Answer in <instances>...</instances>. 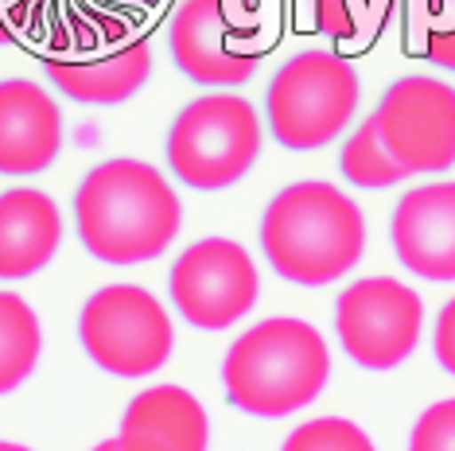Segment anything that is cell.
I'll return each mask as SVG.
<instances>
[{
  "instance_id": "2",
  "label": "cell",
  "mask_w": 455,
  "mask_h": 451,
  "mask_svg": "<svg viewBox=\"0 0 455 451\" xmlns=\"http://www.w3.org/2000/svg\"><path fill=\"white\" fill-rule=\"evenodd\" d=\"M261 253L281 281L327 289L350 276L366 253V218L343 187L323 179L288 183L261 214Z\"/></svg>"
},
{
  "instance_id": "14",
  "label": "cell",
  "mask_w": 455,
  "mask_h": 451,
  "mask_svg": "<svg viewBox=\"0 0 455 451\" xmlns=\"http://www.w3.org/2000/svg\"><path fill=\"white\" fill-rule=\"evenodd\" d=\"M63 210L39 187L0 191V281H32L63 249Z\"/></svg>"
},
{
  "instance_id": "21",
  "label": "cell",
  "mask_w": 455,
  "mask_h": 451,
  "mask_svg": "<svg viewBox=\"0 0 455 451\" xmlns=\"http://www.w3.org/2000/svg\"><path fill=\"white\" fill-rule=\"evenodd\" d=\"M409 451H455V397L428 405L409 432Z\"/></svg>"
},
{
  "instance_id": "11",
  "label": "cell",
  "mask_w": 455,
  "mask_h": 451,
  "mask_svg": "<svg viewBox=\"0 0 455 451\" xmlns=\"http://www.w3.org/2000/svg\"><path fill=\"white\" fill-rule=\"evenodd\" d=\"M381 140L412 176H443L455 168V86L432 75H405L378 98Z\"/></svg>"
},
{
  "instance_id": "18",
  "label": "cell",
  "mask_w": 455,
  "mask_h": 451,
  "mask_svg": "<svg viewBox=\"0 0 455 451\" xmlns=\"http://www.w3.org/2000/svg\"><path fill=\"white\" fill-rule=\"evenodd\" d=\"M405 47L455 75V0H405Z\"/></svg>"
},
{
  "instance_id": "8",
  "label": "cell",
  "mask_w": 455,
  "mask_h": 451,
  "mask_svg": "<svg viewBox=\"0 0 455 451\" xmlns=\"http://www.w3.org/2000/svg\"><path fill=\"white\" fill-rule=\"evenodd\" d=\"M168 51L195 86L237 90L261 67V20L242 0H180L168 20Z\"/></svg>"
},
{
  "instance_id": "22",
  "label": "cell",
  "mask_w": 455,
  "mask_h": 451,
  "mask_svg": "<svg viewBox=\"0 0 455 451\" xmlns=\"http://www.w3.org/2000/svg\"><path fill=\"white\" fill-rule=\"evenodd\" d=\"M432 354H436L440 370L455 377V296L436 312V323H432Z\"/></svg>"
},
{
  "instance_id": "10",
  "label": "cell",
  "mask_w": 455,
  "mask_h": 451,
  "mask_svg": "<svg viewBox=\"0 0 455 451\" xmlns=\"http://www.w3.org/2000/svg\"><path fill=\"white\" fill-rule=\"evenodd\" d=\"M424 331V304L405 281L362 276L335 300V335L343 354L370 374L397 370L417 351Z\"/></svg>"
},
{
  "instance_id": "13",
  "label": "cell",
  "mask_w": 455,
  "mask_h": 451,
  "mask_svg": "<svg viewBox=\"0 0 455 451\" xmlns=\"http://www.w3.org/2000/svg\"><path fill=\"white\" fill-rule=\"evenodd\" d=\"M63 109L32 78H0V176L28 179L63 152Z\"/></svg>"
},
{
  "instance_id": "17",
  "label": "cell",
  "mask_w": 455,
  "mask_h": 451,
  "mask_svg": "<svg viewBox=\"0 0 455 451\" xmlns=\"http://www.w3.org/2000/svg\"><path fill=\"white\" fill-rule=\"evenodd\" d=\"M339 176H343L350 187H362V191H389V187H401L405 179H412V171L389 152V145L381 140L374 113H370L366 121H358V125L347 132L343 148H339Z\"/></svg>"
},
{
  "instance_id": "25",
  "label": "cell",
  "mask_w": 455,
  "mask_h": 451,
  "mask_svg": "<svg viewBox=\"0 0 455 451\" xmlns=\"http://www.w3.org/2000/svg\"><path fill=\"white\" fill-rule=\"evenodd\" d=\"M94 451H121V444H117V439H106V444H98Z\"/></svg>"
},
{
  "instance_id": "3",
  "label": "cell",
  "mask_w": 455,
  "mask_h": 451,
  "mask_svg": "<svg viewBox=\"0 0 455 451\" xmlns=\"http://www.w3.org/2000/svg\"><path fill=\"white\" fill-rule=\"evenodd\" d=\"M331 346L319 327L292 315H273L226 346L222 389L237 413L257 420L292 416L327 389Z\"/></svg>"
},
{
  "instance_id": "4",
  "label": "cell",
  "mask_w": 455,
  "mask_h": 451,
  "mask_svg": "<svg viewBox=\"0 0 455 451\" xmlns=\"http://www.w3.org/2000/svg\"><path fill=\"white\" fill-rule=\"evenodd\" d=\"M362 78L339 51L307 47L276 67L265 90V129L288 152H319L355 125Z\"/></svg>"
},
{
  "instance_id": "5",
  "label": "cell",
  "mask_w": 455,
  "mask_h": 451,
  "mask_svg": "<svg viewBox=\"0 0 455 451\" xmlns=\"http://www.w3.org/2000/svg\"><path fill=\"white\" fill-rule=\"evenodd\" d=\"M265 145V121L245 94L211 90L175 113L164 160L191 191H226L253 171Z\"/></svg>"
},
{
  "instance_id": "12",
  "label": "cell",
  "mask_w": 455,
  "mask_h": 451,
  "mask_svg": "<svg viewBox=\"0 0 455 451\" xmlns=\"http://www.w3.org/2000/svg\"><path fill=\"white\" fill-rule=\"evenodd\" d=\"M389 241L401 269L417 281H455V179L409 187L393 207Z\"/></svg>"
},
{
  "instance_id": "20",
  "label": "cell",
  "mask_w": 455,
  "mask_h": 451,
  "mask_svg": "<svg viewBox=\"0 0 455 451\" xmlns=\"http://www.w3.org/2000/svg\"><path fill=\"white\" fill-rule=\"evenodd\" d=\"M281 451H378L374 439H370L355 420L347 416H315L296 424L292 432L284 436Z\"/></svg>"
},
{
  "instance_id": "6",
  "label": "cell",
  "mask_w": 455,
  "mask_h": 451,
  "mask_svg": "<svg viewBox=\"0 0 455 451\" xmlns=\"http://www.w3.org/2000/svg\"><path fill=\"white\" fill-rule=\"evenodd\" d=\"M152 39L125 16H90L44 55V75L78 106H125L152 82Z\"/></svg>"
},
{
  "instance_id": "1",
  "label": "cell",
  "mask_w": 455,
  "mask_h": 451,
  "mask_svg": "<svg viewBox=\"0 0 455 451\" xmlns=\"http://www.w3.org/2000/svg\"><path fill=\"white\" fill-rule=\"evenodd\" d=\"M180 230L183 199L148 160H101L75 187V233L101 265L156 261L175 245Z\"/></svg>"
},
{
  "instance_id": "24",
  "label": "cell",
  "mask_w": 455,
  "mask_h": 451,
  "mask_svg": "<svg viewBox=\"0 0 455 451\" xmlns=\"http://www.w3.org/2000/svg\"><path fill=\"white\" fill-rule=\"evenodd\" d=\"M0 451H32V447H24V444H12V439H0Z\"/></svg>"
},
{
  "instance_id": "19",
  "label": "cell",
  "mask_w": 455,
  "mask_h": 451,
  "mask_svg": "<svg viewBox=\"0 0 455 451\" xmlns=\"http://www.w3.org/2000/svg\"><path fill=\"white\" fill-rule=\"evenodd\" d=\"M304 8L319 36L339 44H366L389 20L393 0H304Z\"/></svg>"
},
{
  "instance_id": "9",
  "label": "cell",
  "mask_w": 455,
  "mask_h": 451,
  "mask_svg": "<svg viewBox=\"0 0 455 451\" xmlns=\"http://www.w3.org/2000/svg\"><path fill=\"white\" fill-rule=\"evenodd\" d=\"M257 261L234 238H199L168 269V300L195 331H226L257 307Z\"/></svg>"
},
{
  "instance_id": "23",
  "label": "cell",
  "mask_w": 455,
  "mask_h": 451,
  "mask_svg": "<svg viewBox=\"0 0 455 451\" xmlns=\"http://www.w3.org/2000/svg\"><path fill=\"white\" fill-rule=\"evenodd\" d=\"M36 0H0V47H12L32 28Z\"/></svg>"
},
{
  "instance_id": "16",
  "label": "cell",
  "mask_w": 455,
  "mask_h": 451,
  "mask_svg": "<svg viewBox=\"0 0 455 451\" xmlns=\"http://www.w3.org/2000/svg\"><path fill=\"white\" fill-rule=\"evenodd\" d=\"M44 354V327L24 296L0 289V397L16 393L36 374Z\"/></svg>"
},
{
  "instance_id": "15",
  "label": "cell",
  "mask_w": 455,
  "mask_h": 451,
  "mask_svg": "<svg viewBox=\"0 0 455 451\" xmlns=\"http://www.w3.org/2000/svg\"><path fill=\"white\" fill-rule=\"evenodd\" d=\"M117 444L121 451H206L211 420L183 385H148L121 413Z\"/></svg>"
},
{
  "instance_id": "7",
  "label": "cell",
  "mask_w": 455,
  "mask_h": 451,
  "mask_svg": "<svg viewBox=\"0 0 455 451\" xmlns=\"http://www.w3.org/2000/svg\"><path fill=\"white\" fill-rule=\"evenodd\" d=\"M78 343L109 377H152L175 346L172 312L140 284H106L82 304Z\"/></svg>"
}]
</instances>
